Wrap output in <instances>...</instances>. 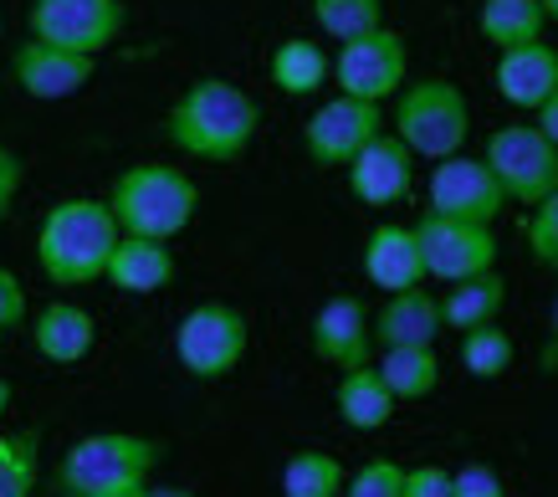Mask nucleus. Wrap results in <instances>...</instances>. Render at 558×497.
<instances>
[{"label": "nucleus", "instance_id": "a211bd4d", "mask_svg": "<svg viewBox=\"0 0 558 497\" xmlns=\"http://www.w3.org/2000/svg\"><path fill=\"white\" fill-rule=\"evenodd\" d=\"M98 343V318L72 303V298H51L47 308L32 313V349L47 364H83Z\"/></svg>", "mask_w": 558, "mask_h": 497}, {"label": "nucleus", "instance_id": "ea45409f", "mask_svg": "<svg viewBox=\"0 0 558 497\" xmlns=\"http://www.w3.org/2000/svg\"><path fill=\"white\" fill-rule=\"evenodd\" d=\"M149 487V482H144ZM144 487H119V493H102V497H144Z\"/></svg>", "mask_w": 558, "mask_h": 497}, {"label": "nucleus", "instance_id": "c85d7f7f", "mask_svg": "<svg viewBox=\"0 0 558 497\" xmlns=\"http://www.w3.org/2000/svg\"><path fill=\"white\" fill-rule=\"evenodd\" d=\"M313 21L328 41H354L385 26V0H313Z\"/></svg>", "mask_w": 558, "mask_h": 497}, {"label": "nucleus", "instance_id": "a19ab883", "mask_svg": "<svg viewBox=\"0 0 558 497\" xmlns=\"http://www.w3.org/2000/svg\"><path fill=\"white\" fill-rule=\"evenodd\" d=\"M538 5H543V16H548V21L558 26V0H538Z\"/></svg>", "mask_w": 558, "mask_h": 497}, {"label": "nucleus", "instance_id": "4be33fe9", "mask_svg": "<svg viewBox=\"0 0 558 497\" xmlns=\"http://www.w3.org/2000/svg\"><path fill=\"white\" fill-rule=\"evenodd\" d=\"M395 395L385 390V379L374 364H359V369H343L339 385H333V411L349 431H385L389 415H395Z\"/></svg>", "mask_w": 558, "mask_h": 497}, {"label": "nucleus", "instance_id": "dca6fc26", "mask_svg": "<svg viewBox=\"0 0 558 497\" xmlns=\"http://www.w3.org/2000/svg\"><path fill=\"white\" fill-rule=\"evenodd\" d=\"M369 334L374 349H436V339L446 334V318H440V298L421 288L389 292L379 313H369Z\"/></svg>", "mask_w": 558, "mask_h": 497}, {"label": "nucleus", "instance_id": "423d86ee", "mask_svg": "<svg viewBox=\"0 0 558 497\" xmlns=\"http://www.w3.org/2000/svg\"><path fill=\"white\" fill-rule=\"evenodd\" d=\"M246 349H252V324H246V313L236 303H195L174 324V360L201 385L236 375Z\"/></svg>", "mask_w": 558, "mask_h": 497}, {"label": "nucleus", "instance_id": "72a5a7b5", "mask_svg": "<svg viewBox=\"0 0 558 497\" xmlns=\"http://www.w3.org/2000/svg\"><path fill=\"white\" fill-rule=\"evenodd\" d=\"M451 487H457V497H508L502 477L487 462H472V466H461V472H451Z\"/></svg>", "mask_w": 558, "mask_h": 497}, {"label": "nucleus", "instance_id": "20e7f679", "mask_svg": "<svg viewBox=\"0 0 558 497\" xmlns=\"http://www.w3.org/2000/svg\"><path fill=\"white\" fill-rule=\"evenodd\" d=\"M159 462H165V441H154V436H138V431H93V436L72 441L57 457L51 482H57V493L102 497V493H119V487H144Z\"/></svg>", "mask_w": 558, "mask_h": 497}, {"label": "nucleus", "instance_id": "b1692460", "mask_svg": "<svg viewBox=\"0 0 558 497\" xmlns=\"http://www.w3.org/2000/svg\"><path fill=\"white\" fill-rule=\"evenodd\" d=\"M476 32H482V41H487V47L512 52V47L543 41L548 16H543L538 0H482V5H476Z\"/></svg>", "mask_w": 558, "mask_h": 497}, {"label": "nucleus", "instance_id": "7ed1b4c3", "mask_svg": "<svg viewBox=\"0 0 558 497\" xmlns=\"http://www.w3.org/2000/svg\"><path fill=\"white\" fill-rule=\"evenodd\" d=\"M102 201H108V210H113V221H119L123 237L174 241L180 231H190L195 210H201V185H195L180 165L138 159V165L113 174V185H108Z\"/></svg>", "mask_w": 558, "mask_h": 497}, {"label": "nucleus", "instance_id": "f03ea898", "mask_svg": "<svg viewBox=\"0 0 558 497\" xmlns=\"http://www.w3.org/2000/svg\"><path fill=\"white\" fill-rule=\"evenodd\" d=\"M119 237L123 231L102 195H62L36 221V267H41V277H47L51 288L102 282Z\"/></svg>", "mask_w": 558, "mask_h": 497}, {"label": "nucleus", "instance_id": "1a4fd4ad", "mask_svg": "<svg viewBox=\"0 0 558 497\" xmlns=\"http://www.w3.org/2000/svg\"><path fill=\"white\" fill-rule=\"evenodd\" d=\"M26 32L62 52L102 57L129 32V5L123 0H32Z\"/></svg>", "mask_w": 558, "mask_h": 497}, {"label": "nucleus", "instance_id": "f8f14e48", "mask_svg": "<svg viewBox=\"0 0 558 497\" xmlns=\"http://www.w3.org/2000/svg\"><path fill=\"white\" fill-rule=\"evenodd\" d=\"M374 134H385V108L379 104H359L333 93L328 104H318L303 123V155L318 170H343L349 159L369 144Z\"/></svg>", "mask_w": 558, "mask_h": 497}, {"label": "nucleus", "instance_id": "58836bf2", "mask_svg": "<svg viewBox=\"0 0 558 497\" xmlns=\"http://www.w3.org/2000/svg\"><path fill=\"white\" fill-rule=\"evenodd\" d=\"M11 400H16V390H11V379H0V421H5V411H11Z\"/></svg>", "mask_w": 558, "mask_h": 497}, {"label": "nucleus", "instance_id": "5701e85b", "mask_svg": "<svg viewBox=\"0 0 558 497\" xmlns=\"http://www.w3.org/2000/svg\"><path fill=\"white\" fill-rule=\"evenodd\" d=\"M502 303H508V277L476 272V277H461V282H451V288L440 292V318H446L451 334H466V328L497 324Z\"/></svg>", "mask_w": 558, "mask_h": 497}, {"label": "nucleus", "instance_id": "6e6552de", "mask_svg": "<svg viewBox=\"0 0 558 497\" xmlns=\"http://www.w3.org/2000/svg\"><path fill=\"white\" fill-rule=\"evenodd\" d=\"M328 83L339 87L343 98H359V104H379L385 108L400 87L410 83V41L395 26H379L369 36H354L333 52V77Z\"/></svg>", "mask_w": 558, "mask_h": 497}, {"label": "nucleus", "instance_id": "412c9836", "mask_svg": "<svg viewBox=\"0 0 558 497\" xmlns=\"http://www.w3.org/2000/svg\"><path fill=\"white\" fill-rule=\"evenodd\" d=\"M267 77L282 98H313L333 77V57L323 52L313 36H282L267 57Z\"/></svg>", "mask_w": 558, "mask_h": 497}, {"label": "nucleus", "instance_id": "f257e3e1", "mask_svg": "<svg viewBox=\"0 0 558 497\" xmlns=\"http://www.w3.org/2000/svg\"><path fill=\"white\" fill-rule=\"evenodd\" d=\"M262 104L231 77H195L165 113V138L195 165H236L256 144Z\"/></svg>", "mask_w": 558, "mask_h": 497}, {"label": "nucleus", "instance_id": "37998d69", "mask_svg": "<svg viewBox=\"0 0 558 497\" xmlns=\"http://www.w3.org/2000/svg\"><path fill=\"white\" fill-rule=\"evenodd\" d=\"M0 32H5V21H0Z\"/></svg>", "mask_w": 558, "mask_h": 497}, {"label": "nucleus", "instance_id": "7c9ffc66", "mask_svg": "<svg viewBox=\"0 0 558 497\" xmlns=\"http://www.w3.org/2000/svg\"><path fill=\"white\" fill-rule=\"evenodd\" d=\"M405 493V466L395 457H374L343 482V497H400Z\"/></svg>", "mask_w": 558, "mask_h": 497}, {"label": "nucleus", "instance_id": "6ab92c4d", "mask_svg": "<svg viewBox=\"0 0 558 497\" xmlns=\"http://www.w3.org/2000/svg\"><path fill=\"white\" fill-rule=\"evenodd\" d=\"M492 83H497V98H502V104L533 113V108L558 87V52L548 47V41H527V47L497 52Z\"/></svg>", "mask_w": 558, "mask_h": 497}, {"label": "nucleus", "instance_id": "4c0bfd02", "mask_svg": "<svg viewBox=\"0 0 558 497\" xmlns=\"http://www.w3.org/2000/svg\"><path fill=\"white\" fill-rule=\"evenodd\" d=\"M144 497H195V493H190V487H170V482H159V487L149 482V487H144Z\"/></svg>", "mask_w": 558, "mask_h": 497}, {"label": "nucleus", "instance_id": "9d476101", "mask_svg": "<svg viewBox=\"0 0 558 497\" xmlns=\"http://www.w3.org/2000/svg\"><path fill=\"white\" fill-rule=\"evenodd\" d=\"M415 226V241H421V262H425V282H461V277L476 272H497V257H502V241H497V226H472V221H446V216H430L425 210Z\"/></svg>", "mask_w": 558, "mask_h": 497}, {"label": "nucleus", "instance_id": "2f4dec72", "mask_svg": "<svg viewBox=\"0 0 558 497\" xmlns=\"http://www.w3.org/2000/svg\"><path fill=\"white\" fill-rule=\"evenodd\" d=\"M26 318H32V298H26V288H21V277L11 267H0V334L21 328Z\"/></svg>", "mask_w": 558, "mask_h": 497}, {"label": "nucleus", "instance_id": "9b49d317", "mask_svg": "<svg viewBox=\"0 0 558 497\" xmlns=\"http://www.w3.org/2000/svg\"><path fill=\"white\" fill-rule=\"evenodd\" d=\"M425 210H430V216H446V221L497 226L502 210H508V195L492 180L482 155H451V159H436V170H430Z\"/></svg>", "mask_w": 558, "mask_h": 497}, {"label": "nucleus", "instance_id": "ddd939ff", "mask_svg": "<svg viewBox=\"0 0 558 497\" xmlns=\"http://www.w3.org/2000/svg\"><path fill=\"white\" fill-rule=\"evenodd\" d=\"M11 83L36 98V104H68L77 98L93 77H98V57H83V52H62V47H47V41H36L26 36L21 47H11Z\"/></svg>", "mask_w": 558, "mask_h": 497}, {"label": "nucleus", "instance_id": "f3484780", "mask_svg": "<svg viewBox=\"0 0 558 497\" xmlns=\"http://www.w3.org/2000/svg\"><path fill=\"white\" fill-rule=\"evenodd\" d=\"M364 277L385 292H405L425 282V262H421V241H415V226L405 221H379L369 226L364 237Z\"/></svg>", "mask_w": 558, "mask_h": 497}, {"label": "nucleus", "instance_id": "473e14b6", "mask_svg": "<svg viewBox=\"0 0 558 497\" xmlns=\"http://www.w3.org/2000/svg\"><path fill=\"white\" fill-rule=\"evenodd\" d=\"M400 497H457V487H451V466H440V462L405 466V493Z\"/></svg>", "mask_w": 558, "mask_h": 497}, {"label": "nucleus", "instance_id": "4468645a", "mask_svg": "<svg viewBox=\"0 0 558 497\" xmlns=\"http://www.w3.org/2000/svg\"><path fill=\"white\" fill-rule=\"evenodd\" d=\"M343 174H349L354 201L385 210V206H400L410 190H415V155H410L405 144L385 129V134H374L369 144L343 165Z\"/></svg>", "mask_w": 558, "mask_h": 497}, {"label": "nucleus", "instance_id": "79ce46f5", "mask_svg": "<svg viewBox=\"0 0 558 497\" xmlns=\"http://www.w3.org/2000/svg\"><path fill=\"white\" fill-rule=\"evenodd\" d=\"M57 497H77V493H57Z\"/></svg>", "mask_w": 558, "mask_h": 497}, {"label": "nucleus", "instance_id": "a878e982", "mask_svg": "<svg viewBox=\"0 0 558 497\" xmlns=\"http://www.w3.org/2000/svg\"><path fill=\"white\" fill-rule=\"evenodd\" d=\"M343 462L333 451H318V446H307V451H292L288 466H282V497H343Z\"/></svg>", "mask_w": 558, "mask_h": 497}, {"label": "nucleus", "instance_id": "2eb2a0df", "mask_svg": "<svg viewBox=\"0 0 558 497\" xmlns=\"http://www.w3.org/2000/svg\"><path fill=\"white\" fill-rule=\"evenodd\" d=\"M307 349L313 360L328 364V369H359V364H374V334H369V308L359 298H328L313 324H307Z\"/></svg>", "mask_w": 558, "mask_h": 497}, {"label": "nucleus", "instance_id": "c756f323", "mask_svg": "<svg viewBox=\"0 0 558 497\" xmlns=\"http://www.w3.org/2000/svg\"><path fill=\"white\" fill-rule=\"evenodd\" d=\"M523 241H527V252H533V262H538V267L558 272V185L548 190V201H538V206L527 210Z\"/></svg>", "mask_w": 558, "mask_h": 497}, {"label": "nucleus", "instance_id": "c03bdc74", "mask_svg": "<svg viewBox=\"0 0 558 497\" xmlns=\"http://www.w3.org/2000/svg\"><path fill=\"white\" fill-rule=\"evenodd\" d=\"M0 343H5V334H0Z\"/></svg>", "mask_w": 558, "mask_h": 497}, {"label": "nucleus", "instance_id": "39448f33", "mask_svg": "<svg viewBox=\"0 0 558 497\" xmlns=\"http://www.w3.org/2000/svg\"><path fill=\"white\" fill-rule=\"evenodd\" d=\"M389 134L405 144L415 159H451L472 144V104L451 77H421L389 98Z\"/></svg>", "mask_w": 558, "mask_h": 497}, {"label": "nucleus", "instance_id": "e433bc0d", "mask_svg": "<svg viewBox=\"0 0 558 497\" xmlns=\"http://www.w3.org/2000/svg\"><path fill=\"white\" fill-rule=\"evenodd\" d=\"M533 113H538V123H533V129H538L548 144H558V87L548 93V98H543L538 108H533Z\"/></svg>", "mask_w": 558, "mask_h": 497}, {"label": "nucleus", "instance_id": "bb28decb", "mask_svg": "<svg viewBox=\"0 0 558 497\" xmlns=\"http://www.w3.org/2000/svg\"><path fill=\"white\" fill-rule=\"evenodd\" d=\"M36 482H41V431H5L0 436V497H36Z\"/></svg>", "mask_w": 558, "mask_h": 497}, {"label": "nucleus", "instance_id": "f704fd0d", "mask_svg": "<svg viewBox=\"0 0 558 497\" xmlns=\"http://www.w3.org/2000/svg\"><path fill=\"white\" fill-rule=\"evenodd\" d=\"M21 185H26V159L0 138V221L11 216V206H16V195H21Z\"/></svg>", "mask_w": 558, "mask_h": 497}, {"label": "nucleus", "instance_id": "393cba45", "mask_svg": "<svg viewBox=\"0 0 558 497\" xmlns=\"http://www.w3.org/2000/svg\"><path fill=\"white\" fill-rule=\"evenodd\" d=\"M385 390L395 400H425L440 390V354L436 349H379L374 360Z\"/></svg>", "mask_w": 558, "mask_h": 497}, {"label": "nucleus", "instance_id": "aec40b11", "mask_svg": "<svg viewBox=\"0 0 558 497\" xmlns=\"http://www.w3.org/2000/svg\"><path fill=\"white\" fill-rule=\"evenodd\" d=\"M180 277V262H174L170 241H149V237H119L113 257H108V272L102 282H113L129 298H154L165 292Z\"/></svg>", "mask_w": 558, "mask_h": 497}, {"label": "nucleus", "instance_id": "c9c22d12", "mask_svg": "<svg viewBox=\"0 0 558 497\" xmlns=\"http://www.w3.org/2000/svg\"><path fill=\"white\" fill-rule=\"evenodd\" d=\"M543 375H558V292H554V303H548V324H543Z\"/></svg>", "mask_w": 558, "mask_h": 497}, {"label": "nucleus", "instance_id": "0eeeda50", "mask_svg": "<svg viewBox=\"0 0 558 497\" xmlns=\"http://www.w3.org/2000/svg\"><path fill=\"white\" fill-rule=\"evenodd\" d=\"M482 165L502 185L508 206L518 201L523 210L548 201V190L558 185V144H548L533 123H502V129H492L487 144H482Z\"/></svg>", "mask_w": 558, "mask_h": 497}, {"label": "nucleus", "instance_id": "cd10ccee", "mask_svg": "<svg viewBox=\"0 0 558 497\" xmlns=\"http://www.w3.org/2000/svg\"><path fill=\"white\" fill-rule=\"evenodd\" d=\"M512 360H518V343H512V334L502 324H482L461 334V369L472 379H482V385L508 375Z\"/></svg>", "mask_w": 558, "mask_h": 497}]
</instances>
